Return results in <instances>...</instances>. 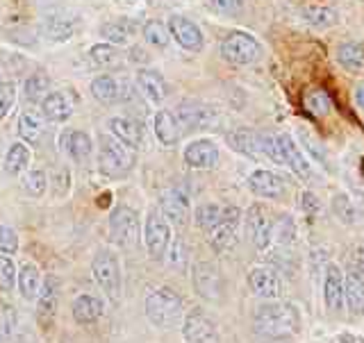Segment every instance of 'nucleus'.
I'll use <instances>...</instances> for the list:
<instances>
[{
    "label": "nucleus",
    "instance_id": "nucleus-1",
    "mask_svg": "<svg viewBox=\"0 0 364 343\" xmlns=\"http://www.w3.org/2000/svg\"><path fill=\"white\" fill-rule=\"evenodd\" d=\"M255 330L257 334L269 339H287L299 334L301 316L296 312V307L289 303L269 300L255 310Z\"/></svg>",
    "mask_w": 364,
    "mask_h": 343
},
{
    "label": "nucleus",
    "instance_id": "nucleus-2",
    "mask_svg": "<svg viewBox=\"0 0 364 343\" xmlns=\"http://www.w3.org/2000/svg\"><path fill=\"white\" fill-rule=\"evenodd\" d=\"M146 316L159 330H173L185 321V305L182 298L168 287L153 289L146 295Z\"/></svg>",
    "mask_w": 364,
    "mask_h": 343
},
{
    "label": "nucleus",
    "instance_id": "nucleus-3",
    "mask_svg": "<svg viewBox=\"0 0 364 343\" xmlns=\"http://www.w3.org/2000/svg\"><path fill=\"white\" fill-rule=\"evenodd\" d=\"M132 148L121 143L117 136L102 134L98 139V168L107 178H123L132 170Z\"/></svg>",
    "mask_w": 364,
    "mask_h": 343
},
{
    "label": "nucleus",
    "instance_id": "nucleus-4",
    "mask_svg": "<svg viewBox=\"0 0 364 343\" xmlns=\"http://www.w3.org/2000/svg\"><path fill=\"white\" fill-rule=\"evenodd\" d=\"M262 55H264L262 43L248 32L235 30L230 34H225L221 41V57L230 64L250 66V64H257L262 60Z\"/></svg>",
    "mask_w": 364,
    "mask_h": 343
},
{
    "label": "nucleus",
    "instance_id": "nucleus-5",
    "mask_svg": "<svg viewBox=\"0 0 364 343\" xmlns=\"http://www.w3.org/2000/svg\"><path fill=\"white\" fill-rule=\"evenodd\" d=\"M91 273L94 280L100 287V291H105L107 298L119 300L121 295V264L119 257L109 253V250H100V253L91 261Z\"/></svg>",
    "mask_w": 364,
    "mask_h": 343
},
{
    "label": "nucleus",
    "instance_id": "nucleus-6",
    "mask_svg": "<svg viewBox=\"0 0 364 343\" xmlns=\"http://www.w3.org/2000/svg\"><path fill=\"white\" fill-rule=\"evenodd\" d=\"M109 236H112V241L119 244L121 248H136L141 236L136 212L125 207V205H119L109 216Z\"/></svg>",
    "mask_w": 364,
    "mask_h": 343
},
{
    "label": "nucleus",
    "instance_id": "nucleus-7",
    "mask_svg": "<svg viewBox=\"0 0 364 343\" xmlns=\"http://www.w3.org/2000/svg\"><path fill=\"white\" fill-rule=\"evenodd\" d=\"M171 239H173V234H171V223L164 219V214L159 209L148 212L146 225H144V241L148 248V255L153 259H164Z\"/></svg>",
    "mask_w": 364,
    "mask_h": 343
},
{
    "label": "nucleus",
    "instance_id": "nucleus-8",
    "mask_svg": "<svg viewBox=\"0 0 364 343\" xmlns=\"http://www.w3.org/2000/svg\"><path fill=\"white\" fill-rule=\"evenodd\" d=\"M239 225H242V212L232 207V205H225L221 223L208 234L210 246L216 253H228L239 244Z\"/></svg>",
    "mask_w": 364,
    "mask_h": 343
},
{
    "label": "nucleus",
    "instance_id": "nucleus-9",
    "mask_svg": "<svg viewBox=\"0 0 364 343\" xmlns=\"http://www.w3.org/2000/svg\"><path fill=\"white\" fill-rule=\"evenodd\" d=\"M171 39H173L182 50L187 53H200L203 45H205V37H203V30L187 16H180L173 14L166 23Z\"/></svg>",
    "mask_w": 364,
    "mask_h": 343
},
{
    "label": "nucleus",
    "instance_id": "nucleus-10",
    "mask_svg": "<svg viewBox=\"0 0 364 343\" xmlns=\"http://www.w3.org/2000/svg\"><path fill=\"white\" fill-rule=\"evenodd\" d=\"M191 282L193 289L205 300H219L223 293V280L221 273L212 261H198L191 268Z\"/></svg>",
    "mask_w": 364,
    "mask_h": 343
},
{
    "label": "nucleus",
    "instance_id": "nucleus-11",
    "mask_svg": "<svg viewBox=\"0 0 364 343\" xmlns=\"http://www.w3.org/2000/svg\"><path fill=\"white\" fill-rule=\"evenodd\" d=\"M246 227L250 241L257 250H269L273 244V219L264 205H253L246 214Z\"/></svg>",
    "mask_w": 364,
    "mask_h": 343
},
{
    "label": "nucleus",
    "instance_id": "nucleus-12",
    "mask_svg": "<svg viewBox=\"0 0 364 343\" xmlns=\"http://www.w3.org/2000/svg\"><path fill=\"white\" fill-rule=\"evenodd\" d=\"M77 28H80V16L66 9L50 11V14H46L41 21V30L50 41H68Z\"/></svg>",
    "mask_w": 364,
    "mask_h": 343
},
{
    "label": "nucleus",
    "instance_id": "nucleus-13",
    "mask_svg": "<svg viewBox=\"0 0 364 343\" xmlns=\"http://www.w3.org/2000/svg\"><path fill=\"white\" fill-rule=\"evenodd\" d=\"M278 146H280V153H282V164L284 168H289L294 175H299L303 180H310L312 178V164L307 155L303 153V148L294 141L291 134H276Z\"/></svg>",
    "mask_w": 364,
    "mask_h": 343
},
{
    "label": "nucleus",
    "instance_id": "nucleus-14",
    "mask_svg": "<svg viewBox=\"0 0 364 343\" xmlns=\"http://www.w3.org/2000/svg\"><path fill=\"white\" fill-rule=\"evenodd\" d=\"M159 212L164 214V219L171 225L185 227L189 216H191V205H189V196L180 189H168L159 196Z\"/></svg>",
    "mask_w": 364,
    "mask_h": 343
},
{
    "label": "nucleus",
    "instance_id": "nucleus-15",
    "mask_svg": "<svg viewBox=\"0 0 364 343\" xmlns=\"http://www.w3.org/2000/svg\"><path fill=\"white\" fill-rule=\"evenodd\" d=\"M182 334L187 343H219V330L203 312H191L182 321Z\"/></svg>",
    "mask_w": 364,
    "mask_h": 343
},
{
    "label": "nucleus",
    "instance_id": "nucleus-16",
    "mask_svg": "<svg viewBox=\"0 0 364 343\" xmlns=\"http://www.w3.org/2000/svg\"><path fill=\"white\" fill-rule=\"evenodd\" d=\"M248 189L253 191L257 198H264V200H278L287 193L284 180L267 168H257L248 175Z\"/></svg>",
    "mask_w": 364,
    "mask_h": 343
},
{
    "label": "nucleus",
    "instance_id": "nucleus-17",
    "mask_svg": "<svg viewBox=\"0 0 364 343\" xmlns=\"http://www.w3.org/2000/svg\"><path fill=\"white\" fill-rule=\"evenodd\" d=\"M248 287L255 295L264 300H280L282 298V282L278 273L269 266H257L248 273Z\"/></svg>",
    "mask_w": 364,
    "mask_h": 343
},
{
    "label": "nucleus",
    "instance_id": "nucleus-18",
    "mask_svg": "<svg viewBox=\"0 0 364 343\" xmlns=\"http://www.w3.org/2000/svg\"><path fill=\"white\" fill-rule=\"evenodd\" d=\"M176 119L180 123V128H189V130H200V128H210L216 123V111L208 105H200V102H180L176 109Z\"/></svg>",
    "mask_w": 364,
    "mask_h": 343
},
{
    "label": "nucleus",
    "instance_id": "nucleus-19",
    "mask_svg": "<svg viewBox=\"0 0 364 343\" xmlns=\"http://www.w3.org/2000/svg\"><path fill=\"white\" fill-rule=\"evenodd\" d=\"M37 298H39V303H37L39 321L43 327H50L57 316V307H60V280L55 276H46Z\"/></svg>",
    "mask_w": 364,
    "mask_h": 343
},
{
    "label": "nucleus",
    "instance_id": "nucleus-20",
    "mask_svg": "<svg viewBox=\"0 0 364 343\" xmlns=\"http://www.w3.org/2000/svg\"><path fill=\"white\" fill-rule=\"evenodd\" d=\"M182 157H185L187 166L198 168V170H208L219 164V146H216L212 139H196L185 148Z\"/></svg>",
    "mask_w": 364,
    "mask_h": 343
},
{
    "label": "nucleus",
    "instance_id": "nucleus-21",
    "mask_svg": "<svg viewBox=\"0 0 364 343\" xmlns=\"http://www.w3.org/2000/svg\"><path fill=\"white\" fill-rule=\"evenodd\" d=\"M60 146L66 157L77 164L87 162L94 155V141H91V136L85 130H64L60 136Z\"/></svg>",
    "mask_w": 364,
    "mask_h": 343
},
{
    "label": "nucleus",
    "instance_id": "nucleus-22",
    "mask_svg": "<svg viewBox=\"0 0 364 343\" xmlns=\"http://www.w3.org/2000/svg\"><path fill=\"white\" fill-rule=\"evenodd\" d=\"M75 98L68 96L66 91H50L41 102V114L53 123H64L73 116Z\"/></svg>",
    "mask_w": 364,
    "mask_h": 343
},
{
    "label": "nucleus",
    "instance_id": "nucleus-23",
    "mask_svg": "<svg viewBox=\"0 0 364 343\" xmlns=\"http://www.w3.org/2000/svg\"><path fill=\"white\" fill-rule=\"evenodd\" d=\"M136 87H139L146 100L153 102V105H162L168 94L164 75L159 71H153V68H139V71H136Z\"/></svg>",
    "mask_w": 364,
    "mask_h": 343
},
{
    "label": "nucleus",
    "instance_id": "nucleus-24",
    "mask_svg": "<svg viewBox=\"0 0 364 343\" xmlns=\"http://www.w3.org/2000/svg\"><path fill=\"white\" fill-rule=\"evenodd\" d=\"M225 143L232 148L235 153L250 157V159H262V141H259V132L248 130V128H237L232 132L225 134Z\"/></svg>",
    "mask_w": 364,
    "mask_h": 343
},
{
    "label": "nucleus",
    "instance_id": "nucleus-25",
    "mask_svg": "<svg viewBox=\"0 0 364 343\" xmlns=\"http://www.w3.org/2000/svg\"><path fill=\"white\" fill-rule=\"evenodd\" d=\"M344 305L353 316L364 314V273L358 268L344 273Z\"/></svg>",
    "mask_w": 364,
    "mask_h": 343
},
{
    "label": "nucleus",
    "instance_id": "nucleus-26",
    "mask_svg": "<svg viewBox=\"0 0 364 343\" xmlns=\"http://www.w3.org/2000/svg\"><path fill=\"white\" fill-rule=\"evenodd\" d=\"M180 123L176 119V114L173 111H168V109H157V114L153 116V132L157 136V141L171 148V146H176L180 141Z\"/></svg>",
    "mask_w": 364,
    "mask_h": 343
},
{
    "label": "nucleus",
    "instance_id": "nucleus-27",
    "mask_svg": "<svg viewBox=\"0 0 364 343\" xmlns=\"http://www.w3.org/2000/svg\"><path fill=\"white\" fill-rule=\"evenodd\" d=\"M112 134L117 136L121 143H125L132 151L141 146V139H144V130H141V123H136L134 119H128V116H114L107 121Z\"/></svg>",
    "mask_w": 364,
    "mask_h": 343
},
{
    "label": "nucleus",
    "instance_id": "nucleus-28",
    "mask_svg": "<svg viewBox=\"0 0 364 343\" xmlns=\"http://www.w3.org/2000/svg\"><path fill=\"white\" fill-rule=\"evenodd\" d=\"M323 298L328 310L339 312L344 307V273L339 271V266L330 264L326 268V280H323Z\"/></svg>",
    "mask_w": 364,
    "mask_h": 343
},
{
    "label": "nucleus",
    "instance_id": "nucleus-29",
    "mask_svg": "<svg viewBox=\"0 0 364 343\" xmlns=\"http://www.w3.org/2000/svg\"><path fill=\"white\" fill-rule=\"evenodd\" d=\"M136 32H139V26H136L132 18H114V21L102 23L100 37L112 45H125L132 41Z\"/></svg>",
    "mask_w": 364,
    "mask_h": 343
},
{
    "label": "nucleus",
    "instance_id": "nucleus-30",
    "mask_svg": "<svg viewBox=\"0 0 364 343\" xmlns=\"http://www.w3.org/2000/svg\"><path fill=\"white\" fill-rule=\"evenodd\" d=\"M46 116L37 109H26L18 116V136L21 141H26L28 146H34L41 141L43 130H46Z\"/></svg>",
    "mask_w": 364,
    "mask_h": 343
},
{
    "label": "nucleus",
    "instance_id": "nucleus-31",
    "mask_svg": "<svg viewBox=\"0 0 364 343\" xmlns=\"http://www.w3.org/2000/svg\"><path fill=\"white\" fill-rule=\"evenodd\" d=\"M102 312H105V305L96 295H77L73 300V318L80 325L96 323Z\"/></svg>",
    "mask_w": 364,
    "mask_h": 343
},
{
    "label": "nucleus",
    "instance_id": "nucleus-32",
    "mask_svg": "<svg viewBox=\"0 0 364 343\" xmlns=\"http://www.w3.org/2000/svg\"><path fill=\"white\" fill-rule=\"evenodd\" d=\"M301 16L307 26H312L314 30H330L337 26V11L333 7H326V5H305L301 9Z\"/></svg>",
    "mask_w": 364,
    "mask_h": 343
},
{
    "label": "nucleus",
    "instance_id": "nucleus-33",
    "mask_svg": "<svg viewBox=\"0 0 364 343\" xmlns=\"http://www.w3.org/2000/svg\"><path fill=\"white\" fill-rule=\"evenodd\" d=\"M28 164H30V146L26 141L11 143L5 155V173L11 178H18L26 173Z\"/></svg>",
    "mask_w": 364,
    "mask_h": 343
},
{
    "label": "nucleus",
    "instance_id": "nucleus-34",
    "mask_svg": "<svg viewBox=\"0 0 364 343\" xmlns=\"http://www.w3.org/2000/svg\"><path fill=\"white\" fill-rule=\"evenodd\" d=\"M91 96H94L102 105H114L121 98V85L117 77L112 75H98L91 82Z\"/></svg>",
    "mask_w": 364,
    "mask_h": 343
},
{
    "label": "nucleus",
    "instance_id": "nucleus-35",
    "mask_svg": "<svg viewBox=\"0 0 364 343\" xmlns=\"http://www.w3.org/2000/svg\"><path fill=\"white\" fill-rule=\"evenodd\" d=\"M18 289H21V295L26 300H34L39 295V289H41V273L39 268L26 261L21 268H18Z\"/></svg>",
    "mask_w": 364,
    "mask_h": 343
},
{
    "label": "nucleus",
    "instance_id": "nucleus-36",
    "mask_svg": "<svg viewBox=\"0 0 364 343\" xmlns=\"http://www.w3.org/2000/svg\"><path fill=\"white\" fill-rule=\"evenodd\" d=\"M337 62L341 68H346L350 73H358L364 68V48L355 41L339 43L337 48Z\"/></svg>",
    "mask_w": 364,
    "mask_h": 343
},
{
    "label": "nucleus",
    "instance_id": "nucleus-37",
    "mask_svg": "<svg viewBox=\"0 0 364 343\" xmlns=\"http://www.w3.org/2000/svg\"><path fill=\"white\" fill-rule=\"evenodd\" d=\"M223 207L225 205H216V202H205V205H198L196 212H193V221L200 227L205 234H210L216 225L221 223L223 219Z\"/></svg>",
    "mask_w": 364,
    "mask_h": 343
},
{
    "label": "nucleus",
    "instance_id": "nucleus-38",
    "mask_svg": "<svg viewBox=\"0 0 364 343\" xmlns=\"http://www.w3.org/2000/svg\"><path fill=\"white\" fill-rule=\"evenodd\" d=\"M164 261H166L168 268H173L178 273L187 271V264H189V248H187V244L182 241L180 236L171 239V244L166 248V255H164Z\"/></svg>",
    "mask_w": 364,
    "mask_h": 343
},
{
    "label": "nucleus",
    "instance_id": "nucleus-39",
    "mask_svg": "<svg viewBox=\"0 0 364 343\" xmlns=\"http://www.w3.org/2000/svg\"><path fill=\"white\" fill-rule=\"evenodd\" d=\"M50 94V80L43 73H34L23 85V96L30 102H43V98Z\"/></svg>",
    "mask_w": 364,
    "mask_h": 343
},
{
    "label": "nucleus",
    "instance_id": "nucleus-40",
    "mask_svg": "<svg viewBox=\"0 0 364 343\" xmlns=\"http://www.w3.org/2000/svg\"><path fill=\"white\" fill-rule=\"evenodd\" d=\"M141 34H144L146 43H151L153 48H166L168 41H171L168 28L159 21H146L144 28H141Z\"/></svg>",
    "mask_w": 364,
    "mask_h": 343
},
{
    "label": "nucleus",
    "instance_id": "nucleus-41",
    "mask_svg": "<svg viewBox=\"0 0 364 343\" xmlns=\"http://www.w3.org/2000/svg\"><path fill=\"white\" fill-rule=\"evenodd\" d=\"M333 212L344 225L358 223V207H355V202L346 196V193H335V196H333Z\"/></svg>",
    "mask_w": 364,
    "mask_h": 343
},
{
    "label": "nucleus",
    "instance_id": "nucleus-42",
    "mask_svg": "<svg viewBox=\"0 0 364 343\" xmlns=\"http://www.w3.org/2000/svg\"><path fill=\"white\" fill-rule=\"evenodd\" d=\"M296 236V225L291 216H278L273 219V244L278 246H289Z\"/></svg>",
    "mask_w": 364,
    "mask_h": 343
},
{
    "label": "nucleus",
    "instance_id": "nucleus-43",
    "mask_svg": "<svg viewBox=\"0 0 364 343\" xmlns=\"http://www.w3.org/2000/svg\"><path fill=\"white\" fill-rule=\"evenodd\" d=\"M23 189H26L28 196L32 198H41L46 189H48V178L41 168H34V170H28L26 178H23Z\"/></svg>",
    "mask_w": 364,
    "mask_h": 343
},
{
    "label": "nucleus",
    "instance_id": "nucleus-44",
    "mask_svg": "<svg viewBox=\"0 0 364 343\" xmlns=\"http://www.w3.org/2000/svg\"><path fill=\"white\" fill-rule=\"evenodd\" d=\"M89 60L94 62L96 66H112L114 62L119 60V50H117V45H112V43H96V45H91L89 48Z\"/></svg>",
    "mask_w": 364,
    "mask_h": 343
},
{
    "label": "nucleus",
    "instance_id": "nucleus-45",
    "mask_svg": "<svg viewBox=\"0 0 364 343\" xmlns=\"http://www.w3.org/2000/svg\"><path fill=\"white\" fill-rule=\"evenodd\" d=\"M305 107L310 109L314 116H326V114L333 109V102H330L326 91L316 89V91H310V94L305 96Z\"/></svg>",
    "mask_w": 364,
    "mask_h": 343
},
{
    "label": "nucleus",
    "instance_id": "nucleus-46",
    "mask_svg": "<svg viewBox=\"0 0 364 343\" xmlns=\"http://www.w3.org/2000/svg\"><path fill=\"white\" fill-rule=\"evenodd\" d=\"M16 332V312L14 307H0V343H7L11 341Z\"/></svg>",
    "mask_w": 364,
    "mask_h": 343
},
{
    "label": "nucleus",
    "instance_id": "nucleus-47",
    "mask_svg": "<svg viewBox=\"0 0 364 343\" xmlns=\"http://www.w3.org/2000/svg\"><path fill=\"white\" fill-rule=\"evenodd\" d=\"M16 282H18V273H16L14 261L9 257H3L0 259V287L5 291H11L16 287Z\"/></svg>",
    "mask_w": 364,
    "mask_h": 343
},
{
    "label": "nucleus",
    "instance_id": "nucleus-48",
    "mask_svg": "<svg viewBox=\"0 0 364 343\" xmlns=\"http://www.w3.org/2000/svg\"><path fill=\"white\" fill-rule=\"evenodd\" d=\"M299 141L303 146V153L305 155H312L316 162H321L326 164V153H323V148L318 146V141L314 139V136L310 132H305V130H299Z\"/></svg>",
    "mask_w": 364,
    "mask_h": 343
},
{
    "label": "nucleus",
    "instance_id": "nucleus-49",
    "mask_svg": "<svg viewBox=\"0 0 364 343\" xmlns=\"http://www.w3.org/2000/svg\"><path fill=\"white\" fill-rule=\"evenodd\" d=\"M16 102V85L14 82H0V121L11 111Z\"/></svg>",
    "mask_w": 364,
    "mask_h": 343
},
{
    "label": "nucleus",
    "instance_id": "nucleus-50",
    "mask_svg": "<svg viewBox=\"0 0 364 343\" xmlns=\"http://www.w3.org/2000/svg\"><path fill=\"white\" fill-rule=\"evenodd\" d=\"M208 5L221 16H237L244 9V0H208Z\"/></svg>",
    "mask_w": 364,
    "mask_h": 343
},
{
    "label": "nucleus",
    "instance_id": "nucleus-51",
    "mask_svg": "<svg viewBox=\"0 0 364 343\" xmlns=\"http://www.w3.org/2000/svg\"><path fill=\"white\" fill-rule=\"evenodd\" d=\"M18 250V234L9 225H0V253L14 255Z\"/></svg>",
    "mask_w": 364,
    "mask_h": 343
},
{
    "label": "nucleus",
    "instance_id": "nucleus-52",
    "mask_svg": "<svg viewBox=\"0 0 364 343\" xmlns=\"http://www.w3.org/2000/svg\"><path fill=\"white\" fill-rule=\"evenodd\" d=\"M301 209H303L305 214H314V212L318 209V202H316V198L312 196L310 191L301 193Z\"/></svg>",
    "mask_w": 364,
    "mask_h": 343
},
{
    "label": "nucleus",
    "instance_id": "nucleus-53",
    "mask_svg": "<svg viewBox=\"0 0 364 343\" xmlns=\"http://www.w3.org/2000/svg\"><path fill=\"white\" fill-rule=\"evenodd\" d=\"M350 259H353V268H358V271H362V273H364V241H362V244H358L355 248H353Z\"/></svg>",
    "mask_w": 364,
    "mask_h": 343
},
{
    "label": "nucleus",
    "instance_id": "nucleus-54",
    "mask_svg": "<svg viewBox=\"0 0 364 343\" xmlns=\"http://www.w3.org/2000/svg\"><path fill=\"white\" fill-rule=\"evenodd\" d=\"M353 98H355V105L364 109V82H360L355 87V94H353Z\"/></svg>",
    "mask_w": 364,
    "mask_h": 343
},
{
    "label": "nucleus",
    "instance_id": "nucleus-55",
    "mask_svg": "<svg viewBox=\"0 0 364 343\" xmlns=\"http://www.w3.org/2000/svg\"><path fill=\"white\" fill-rule=\"evenodd\" d=\"M339 343H358V341L353 339L350 334H341V337H339Z\"/></svg>",
    "mask_w": 364,
    "mask_h": 343
},
{
    "label": "nucleus",
    "instance_id": "nucleus-56",
    "mask_svg": "<svg viewBox=\"0 0 364 343\" xmlns=\"http://www.w3.org/2000/svg\"><path fill=\"white\" fill-rule=\"evenodd\" d=\"M276 343H291V341H287V339H276Z\"/></svg>",
    "mask_w": 364,
    "mask_h": 343
},
{
    "label": "nucleus",
    "instance_id": "nucleus-57",
    "mask_svg": "<svg viewBox=\"0 0 364 343\" xmlns=\"http://www.w3.org/2000/svg\"><path fill=\"white\" fill-rule=\"evenodd\" d=\"M30 343H34V341H30Z\"/></svg>",
    "mask_w": 364,
    "mask_h": 343
}]
</instances>
